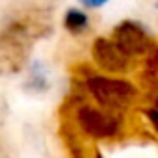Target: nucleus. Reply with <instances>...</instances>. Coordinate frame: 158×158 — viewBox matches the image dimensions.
I'll return each instance as SVG.
<instances>
[{"instance_id": "f03ea898", "label": "nucleus", "mask_w": 158, "mask_h": 158, "mask_svg": "<svg viewBox=\"0 0 158 158\" xmlns=\"http://www.w3.org/2000/svg\"><path fill=\"white\" fill-rule=\"evenodd\" d=\"M78 121L82 128L95 136V138H106L114 136L119 128V123L115 115L110 110H95V108H80L78 110Z\"/></svg>"}, {"instance_id": "7ed1b4c3", "label": "nucleus", "mask_w": 158, "mask_h": 158, "mask_svg": "<svg viewBox=\"0 0 158 158\" xmlns=\"http://www.w3.org/2000/svg\"><path fill=\"white\" fill-rule=\"evenodd\" d=\"M93 56L102 69L112 73L123 71L128 65V54L115 41H110V39H97L93 45Z\"/></svg>"}, {"instance_id": "20e7f679", "label": "nucleus", "mask_w": 158, "mask_h": 158, "mask_svg": "<svg viewBox=\"0 0 158 158\" xmlns=\"http://www.w3.org/2000/svg\"><path fill=\"white\" fill-rule=\"evenodd\" d=\"M115 43L130 56V54H141L149 48V35L145 34V30L132 23V21H125L115 28Z\"/></svg>"}, {"instance_id": "423d86ee", "label": "nucleus", "mask_w": 158, "mask_h": 158, "mask_svg": "<svg viewBox=\"0 0 158 158\" xmlns=\"http://www.w3.org/2000/svg\"><path fill=\"white\" fill-rule=\"evenodd\" d=\"M80 2L84 6H88V8H101V6H104L108 2V0H80Z\"/></svg>"}, {"instance_id": "f257e3e1", "label": "nucleus", "mask_w": 158, "mask_h": 158, "mask_svg": "<svg viewBox=\"0 0 158 158\" xmlns=\"http://www.w3.org/2000/svg\"><path fill=\"white\" fill-rule=\"evenodd\" d=\"M88 89L110 112L128 106L136 97V89L127 80H115V78H104V76L89 78Z\"/></svg>"}, {"instance_id": "39448f33", "label": "nucleus", "mask_w": 158, "mask_h": 158, "mask_svg": "<svg viewBox=\"0 0 158 158\" xmlns=\"http://www.w3.org/2000/svg\"><path fill=\"white\" fill-rule=\"evenodd\" d=\"M88 15L82 11V10H69L63 17V23H65V28L73 34H80L88 28Z\"/></svg>"}]
</instances>
